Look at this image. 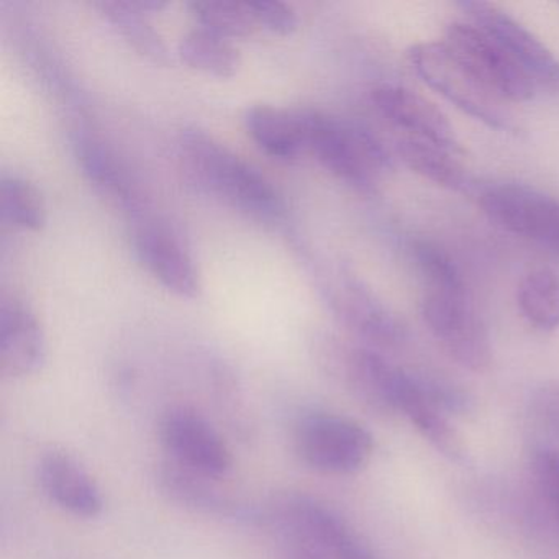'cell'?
Returning <instances> with one entry per match:
<instances>
[{
	"label": "cell",
	"mask_w": 559,
	"mask_h": 559,
	"mask_svg": "<svg viewBox=\"0 0 559 559\" xmlns=\"http://www.w3.org/2000/svg\"><path fill=\"white\" fill-rule=\"evenodd\" d=\"M414 257L427 283L421 313L444 352L464 369L484 372L492 362L489 330L474 307L463 274L450 254L430 243H415Z\"/></svg>",
	"instance_id": "1"
},
{
	"label": "cell",
	"mask_w": 559,
	"mask_h": 559,
	"mask_svg": "<svg viewBox=\"0 0 559 559\" xmlns=\"http://www.w3.org/2000/svg\"><path fill=\"white\" fill-rule=\"evenodd\" d=\"M179 145L186 168L204 191L254 221L276 224L286 214L283 198L266 176L214 136L198 129L185 130Z\"/></svg>",
	"instance_id": "2"
},
{
	"label": "cell",
	"mask_w": 559,
	"mask_h": 559,
	"mask_svg": "<svg viewBox=\"0 0 559 559\" xmlns=\"http://www.w3.org/2000/svg\"><path fill=\"white\" fill-rule=\"evenodd\" d=\"M266 522L280 559H378L342 516L307 493L271 500Z\"/></svg>",
	"instance_id": "3"
},
{
	"label": "cell",
	"mask_w": 559,
	"mask_h": 559,
	"mask_svg": "<svg viewBox=\"0 0 559 559\" xmlns=\"http://www.w3.org/2000/svg\"><path fill=\"white\" fill-rule=\"evenodd\" d=\"M306 152L356 191H374L391 156L369 130L317 109H297Z\"/></svg>",
	"instance_id": "4"
},
{
	"label": "cell",
	"mask_w": 559,
	"mask_h": 559,
	"mask_svg": "<svg viewBox=\"0 0 559 559\" xmlns=\"http://www.w3.org/2000/svg\"><path fill=\"white\" fill-rule=\"evenodd\" d=\"M408 61L425 84L454 107L490 129L515 130L502 100L489 93L451 53L444 41H425L408 48Z\"/></svg>",
	"instance_id": "5"
},
{
	"label": "cell",
	"mask_w": 559,
	"mask_h": 559,
	"mask_svg": "<svg viewBox=\"0 0 559 559\" xmlns=\"http://www.w3.org/2000/svg\"><path fill=\"white\" fill-rule=\"evenodd\" d=\"M294 447L300 460L313 471L348 476L369 463L374 441L371 433L352 418L313 412L297 421Z\"/></svg>",
	"instance_id": "6"
},
{
	"label": "cell",
	"mask_w": 559,
	"mask_h": 559,
	"mask_svg": "<svg viewBox=\"0 0 559 559\" xmlns=\"http://www.w3.org/2000/svg\"><path fill=\"white\" fill-rule=\"evenodd\" d=\"M444 45L457 61L497 99L525 103L535 96V83L496 40L476 25L451 24Z\"/></svg>",
	"instance_id": "7"
},
{
	"label": "cell",
	"mask_w": 559,
	"mask_h": 559,
	"mask_svg": "<svg viewBox=\"0 0 559 559\" xmlns=\"http://www.w3.org/2000/svg\"><path fill=\"white\" fill-rule=\"evenodd\" d=\"M490 222L509 234L535 241L559 254V201L523 185L490 186L480 195Z\"/></svg>",
	"instance_id": "8"
},
{
	"label": "cell",
	"mask_w": 559,
	"mask_h": 559,
	"mask_svg": "<svg viewBox=\"0 0 559 559\" xmlns=\"http://www.w3.org/2000/svg\"><path fill=\"white\" fill-rule=\"evenodd\" d=\"M159 438L169 461L209 479H224L234 467L230 448L194 408H169L159 421Z\"/></svg>",
	"instance_id": "9"
},
{
	"label": "cell",
	"mask_w": 559,
	"mask_h": 559,
	"mask_svg": "<svg viewBox=\"0 0 559 559\" xmlns=\"http://www.w3.org/2000/svg\"><path fill=\"white\" fill-rule=\"evenodd\" d=\"M474 25L496 40L535 86L559 93V60L532 32L489 2H461Z\"/></svg>",
	"instance_id": "10"
},
{
	"label": "cell",
	"mask_w": 559,
	"mask_h": 559,
	"mask_svg": "<svg viewBox=\"0 0 559 559\" xmlns=\"http://www.w3.org/2000/svg\"><path fill=\"white\" fill-rule=\"evenodd\" d=\"M329 299L338 319L366 342L391 348L404 340L397 317L352 273L338 271L329 284Z\"/></svg>",
	"instance_id": "11"
},
{
	"label": "cell",
	"mask_w": 559,
	"mask_h": 559,
	"mask_svg": "<svg viewBox=\"0 0 559 559\" xmlns=\"http://www.w3.org/2000/svg\"><path fill=\"white\" fill-rule=\"evenodd\" d=\"M47 336L37 313L15 296L0 302V372L4 378L37 374L47 361Z\"/></svg>",
	"instance_id": "12"
},
{
	"label": "cell",
	"mask_w": 559,
	"mask_h": 559,
	"mask_svg": "<svg viewBox=\"0 0 559 559\" xmlns=\"http://www.w3.org/2000/svg\"><path fill=\"white\" fill-rule=\"evenodd\" d=\"M378 112L414 139L440 146L448 152H461L460 140L448 117L420 94L397 84H381L371 94Z\"/></svg>",
	"instance_id": "13"
},
{
	"label": "cell",
	"mask_w": 559,
	"mask_h": 559,
	"mask_svg": "<svg viewBox=\"0 0 559 559\" xmlns=\"http://www.w3.org/2000/svg\"><path fill=\"white\" fill-rule=\"evenodd\" d=\"M136 257L145 270L169 293L182 299L201 294V276L191 254L171 231L153 224H140L133 235Z\"/></svg>",
	"instance_id": "14"
},
{
	"label": "cell",
	"mask_w": 559,
	"mask_h": 559,
	"mask_svg": "<svg viewBox=\"0 0 559 559\" xmlns=\"http://www.w3.org/2000/svg\"><path fill=\"white\" fill-rule=\"evenodd\" d=\"M37 477L45 496L64 512L86 520L103 513L104 497L99 486L67 451H45L38 460Z\"/></svg>",
	"instance_id": "15"
},
{
	"label": "cell",
	"mask_w": 559,
	"mask_h": 559,
	"mask_svg": "<svg viewBox=\"0 0 559 559\" xmlns=\"http://www.w3.org/2000/svg\"><path fill=\"white\" fill-rule=\"evenodd\" d=\"M395 412L405 415L443 456L456 463L467 460L463 437L448 420L447 412L441 411L428 394L425 378L399 369Z\"/></svg>",
	"instance_id": "16"
},
{
	"label": "cell",
	"mask_w": 559,
	"mask_h": 559,
	"mask_svg": "<svg viewBox=\"0 0 559 559\" xmlns=\"http://www.w3.org/2000/svg\"><path fill=\"white\" fill-rule=\"evenodd\" d=\"M156 480L166 499L192 512L227 520H254L258 516L254 510L217 489L214 479L192 473L173 461L158 467Z\"/></svg>",
	"instance_id": "17"
},
{
	"label": "cell",
	"mask_w": 559,
	"mask_h": 559,
	"mask_svg": "<svg viewBox=\"0 0 559 559\" xmlns=\"http://www.w3.org/2000/svg\"><path fill=\"white\" fill-rule=\"evenodd\" d=\"M243 122L248 135L273 158L287 162L306 152L296 110L277 109L261 104L247 110Z\"/></svg>",
	"instance_id": "18"
},
{
	"label": "cell",
	"mask_w": 559,
	"mask_h": 559,
	"mask_svg": "<svg viewBox=\"0 0 559 559\" xmlns=\"http://www.w3.org/2000/svg\"><path fill=\"white\" fill-rule=\"evenodd\" d=\"M94 8L143 60L156 67H169L173 63L168 45L150 24L148 15L139 11L133 2H97Z\"/></svg>",
	"instance_id": "19"
},
{
	"label": "cell",
	"mask_w": 559,
	"mask_h": 559,
	"mask_svg": "<svg viewBox=\"0 0 559 559\" xmlns=\"http://www.w3.org/2000/svg\"><path fill=\"white\" fill-rule=\"evenodd\" d=\"M395 148L399 158L411 171L433 185L460 192L469 189V175L448 150L417 139L401 140Z\"/></svg>",
	"instance_id": "20"
},
{
	"label": "cell",
	"mask_w": 559,
	"mask_h": 559,
	"mask_svg": "<svg viewBox=\"0 0 559 559\" xmlns=\"http://www.w3.org/2000/svg\"><path fill=\"white\" fill-rule=\"evenodd\" d=\"M178 57L192 70L201 71L218 80L234 78L240 70V53L230 40L211 32H189L178 45Z\"/></svg>",
	"instance_id": "21"
},
{
	"label": "cell",
	"mask_w": 559,
	"mask_h": 559,
	"mask_svg": "<svg viewBox=\"0 0 559 559\" xmlns=\"http://www.w3.org/2000/svg\"><path fill=\"white\" fill-rule=\"evenodd\" d=\"M520 312L536 329L551 332L559 326V276L551 270H535L519 284Z\"/></svg>",
	"instance_id": "22"
},
{
	"label": "cell",
	"mask_w": 559,
	"mask_h": 559,
	"mask_svg": "<svg viewBox=\"0 0 559 559\" xmlns=\"http://www.w3.org/2000/svg\"><path fill=\"white\" fill-rule=\"evenodd\" d=\"M0 211L5 222L21 230H44L48 221L44 195L27 179L4 176L0 181Z\"/></svg>",
	"instance_id": "23"
},
{
	"label": "cell",
	"mask_w": 559,
	"mask_h": 559,
	"mask_svg": "<svg viewBox=\"0 0 559 559\" xmlns=\"http://www.w3.org/2000/svg\"><path fill=\"white\" fill-rule=\"evenodd\" d=\"M192 17L202 31L218 35L225 40H240L254 34L257 22L248 4H237L227 0H202L189 4Z\"/></svg>",
	"instance_id": "24"
},
{
	"label": "cell",
	"mask_w": 559,
	"mask_h": 559,
	"mask_svg": "<svg viewBox=\"0 0 559 559\" xmlns=\"http://www.w3.org/2000/svg\"><path fill=\"white\" fill-rule=\"evenodd\" d=\"M530 414L539 433L549 440L559 453V381L546 382L536 389L530 402Z\"/></svg>",
	"instance_id": "25"
},
{
	"label": "cell",
	"mask_w": 559,
	"mask_h": 559,
	"mask_svg": "<svg viewBox=\"0 0 559 559\" xmlns=\"http://www.w3.org/2000/svg\"><path fill=\"white\" fill-rule=\"evenodd\" d=\"M248 9H250L257 25L271 34L289 37L299 27L296 11L284 2L258 0V2H248Z\"/></svg>",
	"instance_id": "26"
},
{
	"label": "cell",
	"mask_w": 559,
	"mask_h": 559,
	"mask_svg": "<svg viewBox=\"0 0 559 559\" xmlns=\"http://www.w3.org/2000/svg\"><path fill=\"white\" fill-rule=\"evenodd\" d=\"M536 480L545 493L551 509L559 516V453L558 451L539 450L533 460Z\"/></svg>",
	"instance_id": "27"
}]
</instances>
